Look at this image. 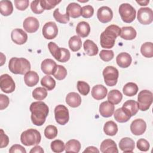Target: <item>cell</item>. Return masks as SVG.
I'll use <instances>...</instances> for the list:
<instances>
[{"label": "cell", "mask_w": 153, "mask_h": 153, "mask_svg": "<svg viewBox=\"0 0 153 153\" xmlns=\"http://www.w3.org/2000/svg\"><path fill=\"white\" fill-rule=\"evenodd\" d=\"M103 76L105 84L108 86L112 87L117 83L119 72L116 68L108 66L103 71Z\"/></svg>", "instance_id": "7"}, {"label": "cell", "mask_w": 153, "mask_h": 153, "mask_svg": "<svg viewBox=\"0 0 153 153\" xmlns=\"http://www.w3.org/2000/svg\"><path fill=\"white\" fill-rule=\"evenodd\" d=\"M118 11L122 20L125 23H131L136 18V10L130 4L123 3L121 4Z\"/></svg>", "instance_id": "5"}, {"label": "cell", "mask_w": 153, "mask_h": 153, "mask_svg": "<svg viewBox=\"0 0 153 153\" xmlns=\"http://www.w3.org/2000/svg\"><path fill=\"white\" fill-rule=\"evenodd\" d=\"M61 1L57 0H41L40 1V4L44 10H50L54 8Z\"/></svg>", "instance_id": "45"}, {"label": "cell", "mask_w": 153, "mask_h": 153, "mask_svg": "<svg viewBox=\"0 0 153 153\" xmlns=\"http://www.w3.org/2000/svg\"><path fill=\"white\" fill-rule=\"evenodd\" d=\"M136 2L137 3V4H139L140 5H141V6H146V5H147L148 4H149V1L148 0H145V1H136Z\"/></svg>", "instance_id": "57"}, {"label": "cell", "mask_w": 153, "mask_h": 153, "mask_svg": "<svg viewBox=\"0 0 153 153\" xmlns=\"http://www.w3.org/2000/svg\"><path fill=\"white\" fill-rule=\"evenodd\" d=\"M24 29L28 33H34L36 32L39 27L38 20L34 17H28L25 19L23 23Z\"/></svg>", "instance_id": "15"}, {"label": "cell", "mask_w": 153, "mask_h": 153, "mask_svg": "<svg viewBox=\"0 0 153 153\" xmlns=\"http://www.w3.org/2000/svg\"><path fill=\"white\" fill-rule=\"evenodd\" d=\"M103 131L106 135L113 136H115L118 131V126L113 121H108L104 124Z\"/></svg>", "instance_id": "32"}, {"label": "cell", "mask_w": 153, "mask_h": 153, "mask_svg": "<svg viewBox=\"0 0 153 153\" xmlns=\"http://www.w3.org/2000/svg\"><path fill=\"white\" fill-rule=\"evenodd\" d=\"M10 103L9 98L7 96L0 94V109L3 110L8 107Z\"/></svg>", "instance_id": "51"}, {"label": "cell", "mask_w": 153, "mask_h": 153, "mask_svg": "<svg viewBox=\"0 0 153 153\" xmlns=\"http://www.w3.org/2000/svg\"><path fill=\"white\" fill-rule=\"evenodd\" d=\"M41 84L47 90L50 91L54 88L56 86L55 80L50 75H45L41 80Z\"/></svg>", "instance_id": "37"}, {"label": "cell", "mask_w": 153, "mask_h": 153, "mask_svg": "<svg viewBox=\"0 0 153 153\" xmlns=\"http://www.w3.org/2000/svg\"><path fill=\"white\" fill-rule=\"evenodd\" d=\"M53 17L54 19L59 23L65 24L67 23L69 21V16L66 14H61L59 12V8H56L54 10L53 12Z\"/></svg>", "instance_id": "41"}, {"label": "cell", "mask_w": 153, "mask_h": 153, "mask_svg": "<svg viewBox=\"0 0 153 153\" xmlns=\"http://www.w3.org/2000/svg\"><path fill=\"white\" fill-rule=\"evenodd\" d=\"M123 99L122 93L118 90H112L108 94V100L113 105H118Z\"/></svg>", "instance_id": "33"}, {"label": "cell", "mask_w": 153, "mask_h": 153, "mask_svg": "<svg viewBox=\"0 0 153 153\" xmlns=\"http://www.w3.org/2000/svg\"><path fill=\"white\" fill-rule=\"evenodd\" d=\"M81 143L78 140L71 139L65 145V152L78 153L81 149Z\"/></svg>", "instance_id": "30"}, {"label": "cell", "mask_w": 153, "mask_h": 153, "mask_svg": "<svg viewBox=\"0 0 153 153\" xmlns=\"http://www.w3.org/2000/svg\"><path fill=\"white\" fill-rule=\"evenodd\" d=\"M137 148L141 151L146 152L149 149V143L148 140L145 139H139L136 143Z\"/></svg>", "instance_id": "48"}, {"label": "cell", "mask_w": 153, "mask_h": 153, "mask_svg": "<svg viewBox=\"0 0 153 153\" xmlns=\"http://www.w3.org/2000/svg\"><path fill=\"white\" fill-rule=\"evenodd\" d=\"M121 28L115 25L108 26L101 33L100 37V45L104 48H112L115 42L116 38L120 35Z\"/></svg>", "instance_id": "2"}, {"label": "cell", "mask_w": 153, "mask_h": 153, "mask_svg": "<svg viewBox=\"0 0 153 153\" xmlns=\"http://www.w3.org/2000/svg\"><path fill=\"white\" fill-rule=\"evenodd\" d=\"M153 100L152 93L148 90H143L139 93L137 103L140 111H145L149 109Z\"/></svg>", "instance_id": "6"}, {"label": "cell", "mask_w": 153, "mask_h": 153, "mask_svg": "<svg viewBox=\"0 0 153 153\" xmlns=\"http://www.w3.org/2000/svg\"><path fill=\"white\" fill-rule=\"evenodd\" d=\"M146 128V124L145 121L141 119H136L132 121L130 125V130L131 133L136 135L139 136L143 134Z\"/></svg>", "instance_id": "13"}, {"label": "cell", "mask_w": 153, "mask_h": 153, "mask_svg": "<svg viewBox=\"0 0 153 153\" xmlns=\"http://www.w3.org/2000/svg\"><path fill=\"white\" fill-rule=\"evenodd\" d=\"M30 63L25 58L12 57L8 63V68L14 74L24 75L30 70Z\"/></svg>", "instance_id": "3"}, {"label": "cell", "mask_w": 153, "mask_h": 153, "mask_svg": "<svg viewBox=\"0 0 153 153\" xmlns=\"http://www.w3.org/2000/svg\"><path fill=\"white\" fill-rule=\"evenodd\" d=\"M134 146V140L128 137L121 139L119 142V148L124 152H132Z\"/></svg>", "instance_id": "22"}, {"label": "cell", "mask_w": 153, "mask_h": 153, "mask_svg": "<svg viewBox=\"0 0 153 153\" xmlns=\"http://www.w3.org/2000/svg\"><path fill=\"white\" fill-rule=\"evenodd\" d=\"M66 103L72 108H76L81 103V97L75 92L69 93L66 96Z\"/></svg>", "instance_id": "24"}, {"label": "cell", "mask_w": 153, "mask_h": 153, "mask_svg": "<svg viewBox=\"0 0 153 153\" xmlns=\"http://www.w3.org/2000/svg\"><path fill=\"white\" fill-rule=\"evenodd\" d=\"M54 117L56 122L60 125H65L69 120L68 109L63 105H59L55 107Z\"/></svg>", "instance_id": "8"}, {"label": "cell", "mask_w": 153, "mask_h": 153, "mask_svg": "<svg viewBox=\"0 0 153 153\" xmlns=\"http://www.w3.org/2000/svg\"><path fill=\"white\" fill-rule=\"evenodd\" d=\"M30 8L32 11L36 14H41L44 11V9L41 7L40 1H33L30 4Z\"/></svg>", "instance_id": "49"}, {"label": "cell", "mask_w": 153, "mask_h": 153, "mask_svg": "<svg viewBox=\"0 0 153 153\" xmlns=\"http://www.w3.org/2000/svg\"><path fill=\"white\" fill-rule=\"evenodd\" d=\"M132 61L130 54L126 52L120 53L116 57L117 65L122 68H127L131 65Z\"/></svg>", "instance_id": "20"}, {"label": "cell", "mask_w": 153, "mask_h": 153, "mask_svg": "<svg viewBox=\"0 0 153 153\" xmlns=\"http://www.w3.org/2000/svg\"><path fill=\"white\" fill-rule=\"evenodd\" d=\"M9 152L15 153V152H20V153H26V151L23 146L19 144L13 145L10 149H9Z\"/></svg>", "instance_id": "54"}, {"label": "cell", "mask_w": 153, "mask_h": 153, "mask_svg": "<svg viewBox=\"0 0 153 153\" xmlns=\"http://www.w3.org/2000/svg\"><path fill=\"white\" fill-rule=\"evenodd\" d=\"M140 53L145 57L151 58L153 57V44L151 42L143 43L140 48Z\"/></svg>", "instance_id": "35"}, {"label": "cell", "mask_w": 153, "mask_h": 153, "mask_svg": "<svg viewBox=\"0 0 153 153\" xmlns=\"http://www.w3.org/2000/svg\"><path fill=\"white\" fill-rule=\"evenodd\" d=\"M83 47L85 53L89 56H94L98 53L99 48L97 45L90 39H87L85 41Z\"/></svg>", "instance_id": "26"}, {"label": "cell", "mask_w": 153, "mask_h": 153, "mask_svg": "<svg viewBox=\"0 0 153 153\" xmlns=\"http://www.w3.org/2000/svg\"><path fill=\"white\" fill-rule=\"evenodd\" d=\"M43 153L44 152V150L43 149L41 148V146H35L33 148H32L31 149V150L30 151V153Z\"/></svg>", "instance_id": "55"}, {"label": "cell", "mask_w": 153, "mask_h": 153, "mask_svg": "<svg viewBox=\"0 0 153 153\" xmlns=\"http://www.w3.org/2000/svg\"><path fill=\"white\" fill-rule=\"evenodd\" d=\"M137 35L136 30L131 26H124L121 29L120 37L126 40H133Z\"/></svg>", "instance_id": "27"}, {"label": "cell", "mask_w": 153, "mask_h": 153, "mask_svg": "<svg viewBox=\"0 0 153 153\" xmlns=\"http://www.w3.org/2000/svg\"><path fill=\"white\" fill-rule=\"evenodd\" d=\"M14 4L17 9L24 11L28 7L29 1L28 0H14Z\"/></svg>", "instance_id": "50"}, {"label": "cell", "mask_w": 153, "mask_h": 153, "mask_svg": "<svg viewBox=\"0 0 153 153\" xmlns=\"http://www.w3.org/2000/svg\"><path fill=\"white\" fill-rule=\"evenodd\" d=\"M114 105L109 101L103 102L99 106V113L105 118L111 117L114 112Z\"/></svg>", "instance_id": "18"}, {"label": "cell", "mask_w": 153, "mask_h": 153, "mask_svg": "<svg viewBox=\"0 0 153 153\" xmlns=\"http://www.w3.org/2000/svg\"><path fill=\"white\" fill-rule=\"evenodd\" d=\"M76 32L80 37L85 38L88 36L90 32V25L84 21L78 23L76 27Z\"/></svg>", "instance_id": "28"}, {"label": "cell", "mask_w": 153, "mask_h": 153, "mask_svg": "<svg viewBox=\"0 0 153 153\" xmlns=\"http://www.w3.org/2000/svg\"><path fill=\"white\" fill-rule=\"evenodd\" d=\"M97 17L101 23H106L112 19L113 12L109 7L107 6H102L98 9Z\"/></svg>", "instance_id": "12"}, {"label": "cell", "mask_w": 153, "mask_h": 153, "mask_svg": "<svg viewBox=\"0 0 153 153\" xmlns=\"http://www.w3.org/2000/svg\"><path fill=\"white\" fill-rule=\"evenodd\" d=\"M69 48L74 52L79 51L82 45V42L80 37L77 35H74L72 36L68 42Z\"/></svg>", "instance_id": "34"}, {"label": "cell", "mask_w": 153, "mask_h": 153, "mask_svg": "<svg viewBox=\"0 0 153 153\" xmlns=\"http://www.w3.org/2000/svg\"><path fill=\"white\" fill-rule=\"evenodd\" d=\"M13 11V6L11 1L2 0L0 1V12L4 16H8Z\"/></svg>", "instance_id": "29"}, {"label": "cell", "mask_w": 153, "mask_h": 153, "mask_svg": "<svg viewBox=\"0 0 153 153\" xmlns=\"http://www.w3.org/2000/svg\"><path fill=\"white\" fill-rule=\"evenodd\" d=\"M100 151L103 153H118V150L115 142L110 139L104 140L100 146Z\"/></svg>", "instance_id": "17"}, {"label": "cell", "mask_w": 153, "mask_h": 153, "mask_svg": "<svg viewBox=\"0 0 153 153\" xmlns=\"http://www.w3.org/2000/svg\"><path fill=\"white\" fill-rule=\"evenodd\" d=\"M137 19L139 22L142 25L151 24L153 21L152 10L148 7L140 8L137 11Z\"/></svg>", "instance_id": "9"}, {"label": "cell", "mask_w": 153, "mask_h": 153, "mask_svg": "<svg viewBox=\"0 0 153 153\" xmlns=\"http://www.w3.org/2000/svg\"><path fill=\"white\" fill-rule=\"evenodd\" d=\"M108 90L103 85L97 84L94 85L91 90L92 97L97 100L103 99L107 95Z\"/></svg>", "instance_id": "21"}, {"label": "cell", "mask_w": 153, "mask_h": 153, "mask_svg": "<svg viewBox=\"0 0 153 153\" xmlns=\"http://www.w3.org/2000/svg\"><path fill=\"white\" fill-rule=\"evenodd\" d=\"M24 81L28 87H33L36 85L39 81V76L38 74L32 71H29L24 76Z\"/></svg>", "instance_id": "25"}, {"label": "cell", "mask_w": 153, "mask_h": 153, "mask_svg": "<svg viewBox=\"0 0 153 153\" xmlns=\"http://www.w3.org/2000/svg\"><path fill=\"white\" fill-rule=\"evenodd\" d=\"M41 140V136L39 131L33 128H29L23 131L20 136L22 143L27 146L38 145Z\"/></svg>", "instance_id": "4"}, {"label": "cell", "mask_w": 153, "mask_h": 153, "mask_svg": "<svg viewBox=\"0 0 153 153\" xmlns=\"http://www.w3.org/2000/svg\"><path fill=\"white\" fill-rule=\"evenodd\" d=\"M9 143V138L7 134H5L4 130L1 129V145L0 148H3L7 146Z\"/></svg>", "instance_id": "53"}, {"label": "cell", "mask_w": 153, "mask_h": 153, "mask_svg": "<svg viewBox=\"0 0 153 153\" xmlns=\"http://www.w3.org/2000/svg\"><path fill=\"white\" fill-rule=\"evenodd\" d=\"M138 91V86L134 82H128L124 85L123 88V92L125 96H133L137 94Z\"/></svg>", "instance_id": "31"}, {"label": "cell", "mask_w": 153, "mask_h": 153, "mask_svg": "<svg viewBox=\"0 0 153 153\" xmlns=\"http://www.w3.org/2000/svg\"><path fill=\"white\" fill-rule=\"evenodd\" d=\"M48 48L51 55L55 59L59 61L62 55V48L59 47L57 45L53 42H50L48 44Z\"/></svg>", "instance_id": "36"}, {"label": "cell", "mask_w": 153, "mask_h": 153, "mask_svg": "<svg viewBox=\"0 0 153 153\" xmlns=\"http://www.w3.org/2000/svg\"><path fill=\"white\" fill-rule=\"evenodd\" d=\"M83 152H97L99 153V151L97 149L96 147L91 146H88L87 147L84 151Z\"/></svg>", "instance_id": "56"}, {"label": "cell", "mask_w": 153, "mask_h": 153, "mask_svg": "<svg viewBox=\"0 0 153 153\" xmlns=\"http://www.w3.org/2000/svg\"><path fill=\"white\" fill-rule=\"evenodd\" d=\"M77 89L80 94L83 96L87 95L90 92V85L83 81H78L77 82Z\"/></svg>", "instance_id": "44"}, {"label": "cell", "mask_w": 153, "mask_h": 153, "mask_svg": "<svg viewBox=\"0 0 153 153\" xmlns=\"http://www.w3.org/2000/svg\"><path fill=\"white\" fill-rule=\"evenodd\" d=\"M29 110L31 112L30 118L32 123L37 126L43 125L48 115V106L42 101L34 102L30 104Z\"/></svg>", "instance_id": "1"}, {"label": "cell", "mask_w": 153, "mask_h": 153, "mask_svg": "<svg viewBox=\"0 0 153 153\" xmlns=\"http://www.w3.org/2000/svg\"><path fill=\"white\" fill-rule=\"evenodd\" d=\"M51 150L56 153H60L63 152L65 149V146L64 142L59 139L53 140L51 143Z\"/></svg>", "instance_id": "42"}, {"label": "cell", "mask_w": 153, "mask_h": 153, "mask_svg": "<svg viewBox=\"0 0 153 153\" xmlns=\"http://www.w3.org/2000/svg\"><path fill=\"white\" fill-rule=\"evenodd\" d=\"M94 14V8L93 7L90 5H85L82 7V11H81V16L84 18H90L93 16Z\"/></svg>", "instance_id": "47"}, {"label": "cell", "mask_w": 153, "mask_h": 153, "mask_svg": "<svg viewBox=\"0 0 153 153\" xmlns=\"http://www.w3.org/2000/svg\"><path fill=\"white\" fill-rule=\"evenodd\" d=\"M56 63L51 59H46L44 60L41 65V69L43 73L46 75H53L54 71L57 67Z\"/></svg>", "instance_id": "19"}, {"label": "cell", "mask_w": 153, "mask_h": 153, "mask_svg": "<svg viewBox=\"0 0 153 153\" xmlns=\"http://www.w3.org/2000/svg\"><path fill=\"white\" fill-rule=\"evenodd\" d=\"M0 88L5 93H11L14 91L16 84L10 75L5 74L0 76Z\"/></svg>", "instance_id": "10"}, {"label": "cell", "mask_w": 153, "mask_h": 153, "mask_svg": "<svg viewBox=\"0 0 153 153\" xmlns=\"http://www.w3.org/2000/svg\"><path fill=\"white\" fill-rule=\"evenodd\" d=\"M47 96V91L43 87H37L32 91L33 97L37 100H42Z\"/></svg>", "instance_id": "39"}, {"label": "cell", "mask_w": 153, "mask_h": 153, "mask_svg": "<svg viewBox=\"0 0 153 153\" xmlns=\"http://www.w3.org/2000/svg\"><path fill=\"white\" fill-rule=\"evenodd\" d=\"M57 128L53 125L47 126L44 130V135L48 139H53L57 135Z\"/></svg>", "instance_id": "43"}, {"label": "cell", "mask_w": 153, "mask_h": 153, "mask_svg": "<svg viewBox=\"0 0 153 153\" xmlns=\"http://www.w3.org/2000/svg\"><path fill=\"white\" fill-rule=\"evenodd\" d=\"M82 8L81 5L76 2L70 3L66 8V13L72 18H78L81 16Z\"/></svg>", "instance_id": "23"}, {"label": "cell", "mask_w": 153, "mask_h": 153, "mask_svg": "<svg viewBox=\"0 0 153 153\" xmlns=\"http://www.w3.org/2000/svg\"><path fill=\"white\" fill-rule=\"evenodd\" d=\"M44 37L47 39H53L58 34V27L56 23L53 22H47L42 27V30Z\"/></svg>", "instance_id": "11"}, {"label": "cell", "mask_w": 153, "mask_h": 153, "mask_svg": "<svg viewBox=\"0 0 153 153\" xmlns=\"http://www.w3.org/2000/svg\"><path fill=\"white\" fill-rule=\"evenodd\" d=\"M12 41L17 45H23L27 40V33L22 29L16 28L12 30L11 33Z\"/></svg>", "instance_id": "14"}, {"label": "cell", "mask_w": 153, "mask_h": 153, "mask_svg": "<svg viewBox=\"0 0 153 153\" xmlns=\"http://www.w3.org/2000/svg\"><path fill=\"white\" fill-rule=\"evenodd\" d=\"M114 117L115 120L118 123H126L130 119V117L127 115L123 110L122 108H120L115 110V112H114Z\"/></svg>", "instance_id": "38"}, {"label": "cell", "mask_w": 153, "mask_h": 153, "mask_svg": "<svg viewBox=\"0 0 153 153\" xmlns=\"http://www.w3.org/2000/svg\"><path fill=\"white\" fill-rule=\"evenodd\" d=\"M124 112L128 116L133 117L139 111L138 103L133 100H128L124 103L122 107Z\"/></svg>", "instance_id": "16"}, {"label": "cell", "mask_w": 153, "mask_h": 153, "mask_svg": "<svg viewBox=\"0 0 153 153\" xmlns=\"http://www.w3.org/2000/svg\"><path fill=\"white\" fill-rule=\"evenodd\" d=\"M114 56V53L112 50H102L99 53V57L104 62H109L111 60Z\"/></svg>", "instance_id": "46"}, {"label": "cell", "mask_w": 153, "mask_h": 153, "mask_svg": "<svg viewBox=\"0 0 153 153\" xmlns=\"http://www.w3.org/2000/svg\"><path fill=\"white\" fill-rule=\"evenodd\" d=\"M70 57H71V54L69 51L66 48H62V55L59 62L62 63L66 62L69 60Z\"/></svg>", "instance_id": "52"}, {"label": "cell", "mask_w": 153, "mask_h": 153, "mask_svg": "<svg viewBox=\"0 0 153 153\" xmlns=\"http://www.w3.org/2000/svg\"><path fill=\"white\" fill-rule=\"evenodd\" d=\"M53 75L57 80H62L66 78L67 75V71L63 66L57 65Z\"/></svg>", "instance_id": "40"}]
</instances>
